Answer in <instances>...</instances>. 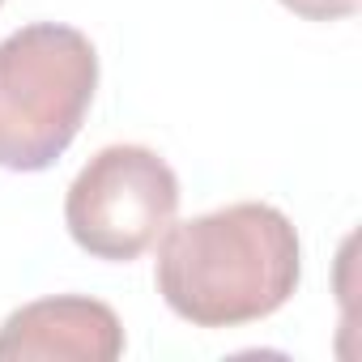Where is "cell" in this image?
Returning a JSON list of instances; mask_svg holds the SVG:
<instances>
[{
    "label": "cell",
    "mask_w": 362,
    "mask_h": 362,
    "mask_svg": "<svg viewBox=\"0 0 362 362\" xmlns=\"http://www.w3.org/2000/svg\"><path fill=\"white\" fill-rule=\"evenodd\" d=\"M303 277L294 222L264 201H239L188 222H170L158 239L153 286L162 303L192 328H239L281 311Z\"/></svg>",
    "instance_id": "6da1fadb"
},
{
    "label": "cell",
    "mask_w": 362,
    "mask_h": 362,
    "mask_svg": "<svg viewBox=\"0 0 362 362\" xmlns=\"http://www.w3.org/2000/svg\"><path fill=\"white\" fill-rule=\"evenodd\" d=\"M98 90L94 43L64 22H30L0 39V166L47 170L81 132Z\"/></svg>",
    "instance_id": "7a4b0ae2"
},
{
    "label": "cell",
    "mask_w": 362,
    "mask_h": 362,
    "mask_svg": "<svg viewBox=\"0 0 362 362\" xmlns=\"http://www.w3.org/2000/svg\"><path fill=\"white\" fill-rule=\"evenodd\" d=\"M179 214V179L149 145H107L69 184L64 226L94 260L145 256Z\"/></svg>",
    "instance_id": "3957f363"
},
{
    "label": "cell",
    "mask_w": 362,
    "mask_h": 362,
    "mask_svg": "<svg viewBox=\"0 0 362 362\" xmlns=\"http://www.w3.org/2000/svg\"><path fill=\"white\" fill-rule=\"evenodd\" d=\"M119 354L124 324L90 294H52L0 324V362H115Z\"/></svg>",
    "instance_id": "277c9868"
},
{
    "label": "cell",
    "mask_w": 362,
    "mask_h": 362,
    "mask_svg": "<svg viewBox=\"0 0 362 362\" xmlns=\"http://www.w3.org/2000/svg\"><path fill=\"white\" fill-rule=\"evenodd\" d=\"M281 5L303 22H341L358 13L362 0H281Z\"/></svg>",
    "instance_id": "5b68a950"
},
{
    "label": "cell",
    "mask_w": 362,
    "mask_h": 362,
    "mask_svg": "<svg viewBox=\"0 0 362 362\" xmlns=\"http://www.w3.org/2000/svg\"><path fill=\"white\" fill-rule=\"evenodd\" d=\"M0 5H5V0H0Z\"/></svg>",
    "instance_id": "8992f818"
}]
</instances>
